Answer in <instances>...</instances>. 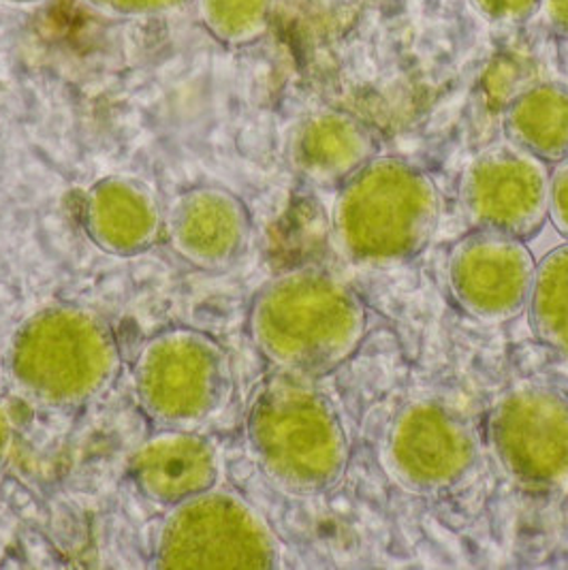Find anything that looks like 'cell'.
<instances>
[{
    "label": "cell",
    "mask_w": 568,
    "mask_h": 570,
    "mask_svg": "<svg viewBox=\"0 0 568 570\" xmlns=\"http://www.w3.org/2000/svg\"><path fill=\"white\" fill-rule=\"evenodd\" d=\"M368 316L358 293L336 276L297 269L265 286L251 311L258 351L284 374L312 379L349 362Z\"/></svg>",
    "instance_id": "cell-1"
},
{
    "label": "cell",
    "mask_w": 568,
    "mask_h": 570,
    "mask_svg": "<svg viewBox=\"0 0 568 570\" xmlns=\"http://www.w3.org/2000/svg\"><path fill=\"white\" fill-rule=\"evenodd\" d=\"M439 216L437 184L421 167L400 156H374L342 184L334 232L353 263L388 267L421 255Z\"/></svg>",
    "instance_id": "cell-2"
},
{
    "label": "cell",
    "mask_w": 568,
    "mask_h": 570,
    "mask_svg": "<svg viewBox=\"0 0 568 570\" xmlns=\"http://www.w3.org/2000/svg\"><path fill=\"white\" fill-rule=\"evenodd\" d=\"M246 428L258 466L286 492H325L349 462L336 409L302 376L284 374L258 391Z\"/></svg>",
    "instance_id": "cell-3"
},
{
    "label": "cell",
    "mask_w": 568,
    "mask_h": 570,
    "mask_svg": "<svg viewBox=\"0 0 568 570\" xmlns=\"http://www.w3.org/2000/svg\"><path fill=\"white\" fill-rule=\"evenodd\" d=\"M118 348L92 312L50 308L32 316L13 342L11 370L32 397L71 406L95 397L111 381Z\"/></svg>",
    "instance_id": "cell-4"
},
{
    "label": "cell",
    "mask_w": 568,
    "mask_h": 570,
    "mask_svg": "<svg viewBox=\"0 0 568 570\" xmlns=\"http://www.w3.org/2000/svg\"><path fill=\"white\" fill-rule=\"evenodd\" d=\"M135 387L146 413L169 428H190L225 404L232 370L225 351L193 330L153 337L135 367Z\"/></svg>",
    "instance_id": "cell-5"
},
{
    "label": "cell",
    "mask_w": 568,
    "mask_h": 570,
    "mask_svg": "<svg viewBox=\"0 0 568 570\" xmlns=\"http://www.w3.org/2000/svg\"><path fill=\"white\" fill-rule=\"evenodd\" d=\"M278 544L270 528L237 495L202 493L167 519L158 564L163 569H274Z\"/></svg>",
    "instance_id": "cell-6"
},
{
    "label": "cell",
    "mask_w": 568,
    "mask_h": 570,
    "mask_svg": "<svg viewBox=\"0 0 568 570\" xmlns=\"http://www.w3.org/2000/svg\"><path fill=\"white\" fill-rule=\"evenodd\" d=\"M490 441L502 468L528 488H558L568 481V393L521 387L491 413Z\"/></svg>",
    "instance_id": "cell-7"
},
{
    "label": "cell",
    "mask_w": 568,
    "mask_h": 570,
    "mask_svg": "<svg viewBox=\"0 0 568 570\" xmlns=\"http://www.w3.org/2000/svg\"><path fill=\"white\" fill-rule=\"evenodd\" d=\"M460 195L474 232L528 239L549 218V165L516 146L491 148L468 165Z\"/></svg>",
    "instance_id": "cell-8"
},
{
    "label": "cell",
    "mask_w": 568,
    "mask_h": 570,
    "mask_svg": "<svg viewBox=\"0 0 568 570\" xmlns=\"http://www.w3.org/2000/svg\"><path fill=\"white\" fill-rule=\"evenodd\" d=\"M537 263L523 239L472 232L449 259V285L462 308L481 321H509L532 293Z\"/></svg>",
    "instance_id": "cell-9"
},
{
    "label": "cell",
    "mask_w": 568,
    "mask_h": 570,
    "mask_svg": "<svg viewBox=\"0 0 568 570\" xmlns=\"http://www.w3.org/2000/svg\"><path fill=\"white\" fill-rule=\"evenodd\" d=\"M477 439L458 411L421 402L395 421L389 460L398 476L421 492L447 490L462 481L474 464Z\"/></svg>",
    "instance_id": "cell-10"
},
{
    "label": "cell",
    "mask_w": 568,
    "mask_h": 570,
    "mask_svg": "<svg viewBox=\"0 0 568 570\" xmlns=\"http://www.w3.org/2000/svg\"><path fill=\"white\" fill-rule=\"evenodd\" d=\"M169 237L182 259L204 269H223L246 250L251 216L225 188H193L172 208Z\"/></svg>",
    "instance_id": "cell-11"
},
{
    "label": "cell",
    "mask_w": 568,
    "mask_h": 570,
    "mask_svg": "<svg viewBox=\"0 0 568 570\" xmlns=\"http://www.w3.org/2000/svg\"><path fill=\"white\" fill-rule=\"evenodd\" d=\"M133 476L150 500L180 507L214 490L218 479L216 449L190 432H165L135 453Z\"/></svg>",
    "instance_id": "cell-12"
},
{
    "label": "cell",
    "mask_w": 568,
    "mask_h": 570,
    "mask_svg": "<svg viewBox=\"0 0 568 570\" xmlns=\"http://www.w3.org/2000/svg\"><path fill=\"white\" fill-rule=\"evenodd\" d=\"M376 155V141L360 118L325 109L309 116L291 139L295 171L319 186L344 184Z\"/></svg>",
    "instance_id": "cell-13"
},
{
    "label": "cell",
    "mask_w": 568,
    "mask_h": 570,
    "mask_svg": "<svg viewBox=\"0 0 568 570\" xmlns=\"http://www.w3.org/2000/svg\"><path fill=\"white\" fill-rule=\"evenodd\" d=\"M84 223L104 250L129 257L155 244L160 232V209L144 184L111 176L88 190Z\"/></svg>",
    "instance_id": "cell-14"
},
{
    "label": "cell",
    "mask_w": 568,
    "mask_h": 570,
    "mask_svg": "<svg viewBox=\"0 0 568 570\" xmlns=\"http://www.w3.org/2000/svg\"><path fill=\"white\" fill-rule=\"evenodd\" d=\"M505 129L516 148L547 165L568 160V86L549 81L517 95Z\"/></svg>",
    "instance_id": "cell-15"
},
{
    "label": "cell",
    "mask_w": 568,
    "mask_h": 570,
    "mask_svg": "<svg viewBox=\"0 0 568 570\" xmlns=\"http://www.w3.org/2000/svg\"><path fill=\"white\" fill-rule=\"evenodd\" d=\"M528 311L541 344L568 363V244L537 265Z\"/></svg>",
    "instance_id": "cell-16"
},
{
    "label": "cell",
    "mask_w": 568,
    "mask_h": 570,
    "mask_svg": "<svg viewBox=\"0 0 568 570\" xmlns=\"http://www.w3.org/2000/svg\"><path fill=\"white\" fill-rule=\"evenodd\" d=\"M274 4L276 0H197V13L218 41L246 46L267 32Z\"/></svg>",
    "instance_id": "cell-17"
},
{
    "label": "cell",
    "mask_w": 568,
    "mask_h": 570,
    "mask_svg": "<svg viewBox=\"0 0 568 570\" xmlns=\"http://www.w3.org/2000/svg\"><path fill=\"white\" fill-rule=\"evenodd\" d=\"M88 7L114 18H153L176 11L190 0H84Z\"/></svg>",
    "instance_id": "cell-18"
},
{
    "label": "cell",
    "mask_w": 568,
    "mask_h": 570,
    "mask_svg": "<svg viewBox=\"0 0 568 570\" xmlns=\"http://www.w3.org/2000/svg\"><path fill=\"white\" fill-rule=\"evenodd\" d=\"M481 16L496 24H523L541 11V0H470Z\"/></svg>",
    "instance_id": "cell-19"
},
{
    "label": "cell",
    "mask_w": 568,
    "mask_h": 570,
    "mask_svg": "<svg viewBox=\"0 0 568 570\" xmlns=\"http://www.w3.org/2000/svg\"><path fill=\"white\" fill-rule=\"evenodd\" d=\"M549 216L554 227L568 239V160L560 163L558 171L551 176Z\"/></svg>",
    "instance_id": "cell-20"
},
{
    "label": "cell",
    "mask_w": 568,
    "mask_h": 570,
    "mask_svg": "<svg viewBox=\"0 0 568 570\" xmlns=\"http://www.w3.org/2000/svg\"><path fill=\"white\" fill-rule=\"evenodd\" d=\"M541 11L549 28L568 39V0H541Z\"/></svg>",
    "instance_id": "cell-21"
},
{
    "label": "cell",
    "mask_w": 568,
    "mask_h": 570,
    "mask_svg": "<svg viewBox=\"0 0 568 570\" xmlns=\"http://www.w3.org/2000/svg\"><path fill=\"white\" fill-rule=\"evenodd\" d=\"M9 444H11V425H9V419L4 409L0 406V468L7 460V453H9Z\"/></svg>",
    "instance_id": "cell-22"
},
{
    "label": "cell",
    "mask_w": 568,
    "mask_h": 570,
    "mask_svg": "<svg viewBox=\"0 0 568 570\" xmlns=\"http://www.w3.org/2000/svg\"><path fill=\"white\" fill-rule=\"evenodd\" d=\"M2 2H11V4H27V2H35V0H2Z\"/></svg>",
    "instance_id": "cell-23"
}]
</instances>
